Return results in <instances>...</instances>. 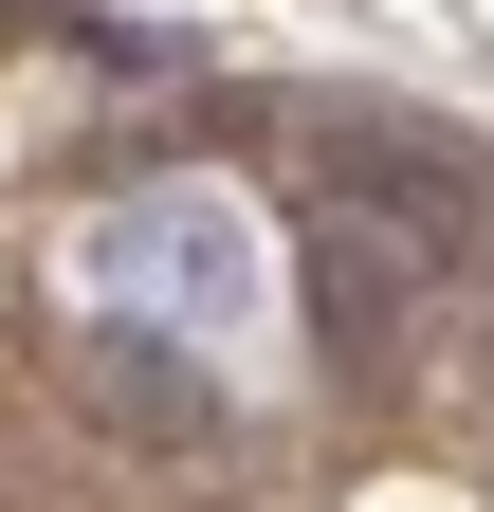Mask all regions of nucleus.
Instances as JSON below:
<instances>
[{
	"label": "nucleus",
	"mask_w": 494,
	"mask_h": 512,
	"mask_svg": "<svg viewBox=\"0 0 494 512\" xmlns=\"http://www.w3.org/2000/svg\"><path fill=\"white\" fill-rule=\"evenodd\" d=\"M293 293H312V348L348 384H403L421 311H440V238L385 220V202H312V238H293Z\"/></svg>",
	"instance_id": "1"
},
{
	"label": "nucleus",
	"mask_w": 494,
	"mask_h": 512,
	"mask_svg": "<svg viewBox=\"0 0 494 512\" xmlns=\"http://www.w3.org/2000/svg\"><path fill=\"white\" fill-rule=\"evenodd\" d=\"M92 384H110V421H202V366L147 330H92Z\"/></svg>",
	"instance_id": "3"
},
{
	"label": "nucleus",
	"mask_w": 494,
	"mask_h": 512,
	"mask_svg": "<svg viewBox=\"0 0 494 512\" xmlns=\"http://www.w3.org/2000/svg\"><path fill=\"white\" fill-rule=\"evenodd\" d=\"M110 256H147V275L183 293V330H257V311H275L257 220H238V202H202V183H183V202H129V220H110Z\"/></svg>",
	"instance_id": "2"
}]
</instances>
